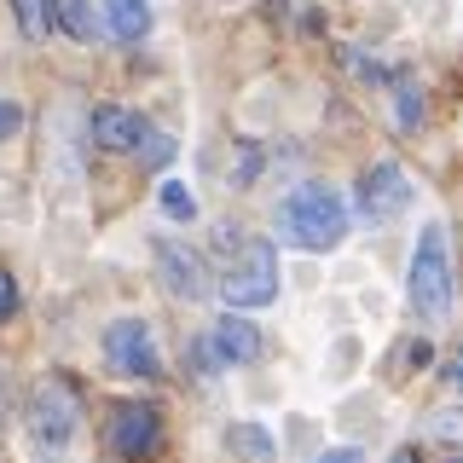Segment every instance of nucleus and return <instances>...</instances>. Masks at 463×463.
<instances>
[{"label": "nucleus", "mask_w": 463, "mask_h": 463, "mask_svg": "<svg viewBox=\"0 0 463 463\" xmlns=\"http://www.w3.org/2000/svg\"><path fill=\"white\" fill-rule=\"evenodd\" d=\"M12 12H18L24 41H41L52 29V0H12Z\"/></svg>", "instance_id": "obj_12"}, {"label": "nucleus", "mask_w": 463, "mask_h": 463, "mask_svg": "<svg viewBox=\"0 0 463 463\" xmlns=\"http://www.w3.org/2000/svg\"><path fill=\"white\" fill-rule=\"evenodd\" d=\"M313 463H365V458H359V446H336V452H318Z\"/></svg>", "instance_id": "obj_22"}, {"label": "nucleus", "mask_w": 463, "mask_h": 463, "mask_svg": "<svg viewBox=\"0 0 463 463\" xmlns=\"http://www.w3.org/2000/svg\"><path fill=\"white\" fill-rule=\"evenodd\" d=\"M232 440H238L243 452H267V434H260L255 423H238V429H232Z\"/></svg>", "instance_id": "obj_18"}, {"label": "nucleus", "mask_w": 463, "mask_h": 463, "mask_svg": "<svg viewBox=\"0 0 463 463\" xmlns=\"http://www.w3.org/2000/svg\"><path fill=\"white\" fill-rule=\"evenodd\" d=\"M58 12H64V29L76 41H93V12H87V0H58Z\"/></svg>", "instance_id": "obj_15"}, {"label": "nucleus", "mask_w": 463, "mask_h": 463, "mask_svg": "<svg viewBox=\"0 0 463 463\" xmlns=\"http://www.w3.org/2000/svg\"><path fill=\"white\" fill-rule=\"evenodd\" d=\"M209 336H214V354H221L226 359V365H250V359L260 354V330L250 325V318H238V313H221V318H214V330H209Z\"/></svg>", "instance_id": "obj_10"}, {"label": "nucleus", "mask_w": 463, "mask_h": 463, "mask_svg": "<svg viewBox=\"0 0 463 463\" xmlns=\"http://www.w3.org/2000/svg\"><path fill=\"white\" fill-rule=\"evenodd\" d=\"M18 122H24V110L12 105V99H0V139H6V134H18Z\"/></svg>", "instance_id": "obj_21"}, {"label": "nucleus", "mask_w": 463, "mask_h": 463, "mask_svg": "<svg viewBox=\"0 0 463 463\" xmlns=\"http://www.w3.org/2000/svg\"><path fill=\"white\" fill-rule=\"evenodd\" d=\"M279 226H284L289 243L325 255V250H336V243L347 238V203L330 192V185H301V192L284 203Z\"/></svg>", "instance_id": "obj_2"}, {"label": "nucleus", "mask_w": 463, "mask_h": 463, "mask_svg": "<svg viewBox=\"0 0 463 463\" xmlns=\"http://www.w3.org/2000/svg\"><path fill=\"white\" fill-rule=\"evenodd\" d=\"M405 203H411V180H405L400 163H371L359 174V214H365L371 226L405 214Z\"/></svg>", "instance_id": "obj_7"}, {"label": "nucleus", "mask_w": 463, "mask_h": 463, "mask_svg": "<svg viewBox=\"0 0 463 463\" xmlns=\"http://www.w3.org/2000/svg\"><path fill=\"white\" fill-rule=\"evenodd\" d=\"M434 434H440V440H463V417L458 411H434Z\"/></svg>", "instance_id": "obj_19"}, {"label": "nucleus", "mask_w": 463, "mask_h": 463, "mask_svg": "<svg viewBox=\"0 0 463 463\" xmlns=\"http://www.w3.org/2000/svg\"><path fill=\"white\" fill-rule=\"evenodd\" d=\"M156 197H163L168 221H197V192L185 180H163V192H156Z\"/></svg>", "instance_id": "obj_13"}, {"label": "nucleus", "mask_w": 463, "mask_h": 463, "mask_svg": "<svg viewBox=\"0 0 463 463\" xmlns=\"http://www.w3.org/2000/svg\"><path fill=\"white\" fill-rule=\"evenodd\" d=\"M18 313V284H12V272H0V318Z\"/></svg>", "instance_id": "obj_20"}, {"label": "nucleus", "mask_w": 463, "mask_h": 463, "mask_svg": "<svg viewBox=\"0 0 463 463\" xmlns=\"http://www.w3.org/2000/svg\"><path fill=\"white\" fill-rule=\"evenodd\" d=\"M394 122L405 128V134H411V128L417 122H423V93H417V87H411V76H400V87H394Z\"/></svg>", "instance_id": "obj_14"}, {"label": "nucleus", "mask_w": 463, "mask_h": 463, "mask_svg": "<svg viewBox=\"0 0 463 463\" xmlns=\"http://www.w3.org/2000/svg\"><path fill=\"white\" fill-rule=\"evenodd\" d=\"M29 429H35L41 446H64L70 434L81 429V405H76V394H70L64 383H47V388L35 394V405H29Z\"/></svg>", "instance_id": "obj_8"}, {"label": "nucleus", "mask_w": 463, "mask_h": 463, "mask_svg": "<svg viewBox=\"0 0 463 463\" xmlns=\"http://www.w3.org/2000/svg\"><path fill=\"white\" fill-rule=\"evenodd\" d=\"M105 359L122 376H139V383H156L163 376V354H156V336L145 318H116L105 330Z\"/></svg>", "instance_id": "obj_6"}, {"label": "nucleus", "mask_w": 463, "mask_h": 463, "mask_svg": "<svg viewBox=\"0 0 463 463\" xmlns=\"http://www.w3.org/2000/svg\"><path fill=\"white\" fill-rule=\"evenodd\" d=\"M105 35L122 47H139L151 35V0H110L105 6Z\"/></svg>", "instance_id": "obj_11"}, {"label": "nucleus", "mask_w": 463, "mask_h": 463, "mask_svg": "<svg viewBox=\"0 0 463 463\" xmlns=\"http://www.w3.org/2000/svg\"><path fill=\"white\" fill-rule=\"evenodd\" d=\"M388 463H423V458H417V446H400V452L388 458Z\"/></svg>", "instance_id": "obj_23"}, {"label": "nucleus", "mask_w": 463, "mask_h": 463, "mask_svg": "<svg viewBox=\"0 0 463 463\" xmlns=\"http://www.w3.org/2000/svg\"><path fill=\"white\" fill-rule=\"evenodd\" d=\"M110 446H116V458H128V463H151L163 452V411L145 405V400L110 405Z\"/></svg>", "instance_id": "obj_5"}, {"label": "nucleus", "mask_w": 463, "mask_h": 463, "mask_svg": "<svg viewBox=\"0 0 463 463\" xmlns=\"http://www.w3.org/2000/svg\"><path fill=\"white\" fill-rule=\"evenodd\" d=\"M87 134H93V145H105V151H128V156H145V163H168L174 156V139L163 128H151L145 116H134L128 105H99L87 116Z\"/></svg>", "instance_id": "obj_4"}, {"label": "nucleus", "mask_w": 463, "mask_h": 463, "mask_svg": "<svg viewBox=\"0 0 463 463\" xmlns=\"http://www.w3.org/2000/svg\"><path fill=\"white\" fill-rule=\"evenodd\" d=\"M405 296H411V307L429 313V318L452 313L458 279H452V243H446V226L440 221H429L423 232H417L411 267H405Z\"/></svg>", "instance_id": "obj_1"}, {"label": "nucleus", "mask_w": 463, "mask_h": 463, "mask_svg": "<svg viewBox=\"0 0 463 463\" xmlns=\"http://www.w3.org/2000/svg\"><path fill=\"white\" fill-rule=\"evenodd\" d=\"M221 296L232 313H250V307H272L279 301V250L267 238H250L232 267L221 272Z\"/></svg>", "instance_id": "obj_3"}, {"label": "nucleus", "mask_w": 463, "mask_h": 463, "mask_svg": "<svg viewBox=\"0 0 463 463\" xmlns=\"http://www.w3.org/2000/svg\"><path fill=\"white\" fill-rule=\"evenodd\" d=\"M440 383H446V394H458V400H463V342L452 347V359H446V371H440Z\"/></svg>", "instance_id": "obj_16"}, {"label": "nucleus", "mask_w": 463, "mask_h": 463, "mask_svg": "<svg viewBox=\"0 0 463 463\" xmlns=\"http://www.w3.org/2000/svg\"><path fill=\"white\" fill-rule=\"evenodd\" d=\"M156 272H163V289H168V296H180V301L209 296V272H203V260L185 250V243H174V238L156 243Z\"/></svg>", "instance_id": "obj_9"}, {"label": "nucleus", "mask_w": 463, "mask_h": 463, "mask_svg": "<svg viewBox=\"0 0 463 463\" xmlns=\"http://www.w3.org/2000/svg\"><path fill=\"white\" fill-rule=\"evenodd\" d=\"M255 163H260L255 145H238V174H232V185H250L255 180Z\"/></svg>", "instance_id": "obj_17"}]
</instances>
